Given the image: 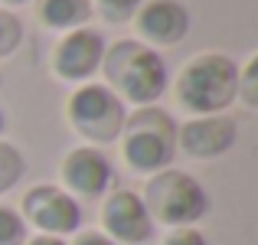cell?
Returning <instances> with one entry per match:
<instances>
[{
    "label": "cell",
    "mask_w": 258,
    "mask_h": 245,
    "mask_svg": "<svg viewBox=\"0 0 258 245\" xmlns=\"http://www.w3.org/2000/svg\"><path fill=\"white\" fill-rule=\"evenodd\" d=\"M235 138H239V128L226 114H200L176 128V147L196 160L222 157L226 151H232Z\"/></svg>",
    "instance_id": "9c48e42d"
},
{
    "label": "cell",
    "mask_w": 258,
    "mask_h": 245,
    "mask_svg": "<svg viewBox=\"0 0 258 245\" xmlns=\"http://www.w3.org/2000/svg\"><path fill=\"white\" fill-rule=\"evenodd\" d=\"M239 98V66L222 52H200L176 79V101L189 114H219Z\"/></svg>",
    "instance_id": "7a4b0ae2"
},
{
    "label": "cell",
    "mask_w": 258,
    "mask_h": 245,
    "mask_svg": "<svg viewBox=\"0 0 258 245\" xmlns=\"http://www.w3.org/2000/svg\"><path fill=\"white\" fill-rule=\"evenodd\" d=\"M121 154L138 173H160L176 154V125L167 111L147 105L138 108L121 128Z\"/></svg>",
    "instance_id": "3957f363"
},
{
    "label": "cell",
    "mask_w": 258,
    "mask_h": 245,
    "mask_svg": "<svg viewBox=\"0 0 258 245\" xmlns=\"http://www.w3.org/2000/svg\"><path fill=\"white\" fill-rule=\"evenodd\" d=\"M134 23L144 43L154 46H176L189 33V13L176 0H144L134 13Z\"/></svg>",
    "instance_id": "8fae6325"
},
{
    "label": "cell",
    "mask_w": 258,
    "mask_h": 245,
    "mask_svg": "<svg viewBox=\"0 0 258 245\" xmlns=\"http://www.w3.org/2000/svg\"><path fill=\"white\" fill-rule=\"evenodd\" d=\"M0 85H4V76H0Z\"/></svg>",
    "instance_id": "603a6c76"
},
{
    "label": "cell",
    "mask_w": 258,
    "mask_h": 245,
    "mask_svg": "<svg viewBox=\"0 0 258 245\" xmlns=\"http://www.w3.org/2000/svg\"><path fill=\"white\" fill-rule=\"evenodd\" d=\"M23 222L36 226L39 235L62 239V235H72L82 226V206L66 190L39 183V187L26 190V196H23Z\"/></svg>",
    "instance_id": "8992f818"
},
{
    "label": "cell",
    "mask_w": 258,
    "mask_h": 245,
    "mask_svg": "<svg viewBox=\"0 0 258 245\" xmlns=\"http://www.w3.org/2000/svg\"><path fill=\"white\" fill-rule=\"evenodd\" d=\"M23 173H26V160H23V154H20L13 144L0 141V196H4L7 190L17 187Z\"/></svg>",
    "instance_id": "4fadbf2b"
},
{
    "label": "cell",
    "mask_w": 258,
    "mask_h": 245,
    "mask_svg": "<svg viewBox=\"0 0 258 245\" xmlns=\"http://www.w3.org/2000/svg\"><path fill=\"white\" fill-rule=\"evenodd\" d=\"M76 245H114L111 239H108L105 232H82L76 239Z\"/></svg>",
    "instance_id": "d6986e66"
},
{
    "label": "cell",
    "mask_w": 258,
    "mask_h": 245,
    "mask_svg": "<svg viewBox=\"0 0 258 245\" xmlns=\"http://www.w3.org/2000/svg\"><path fill=\"white\" fill-rule=\"evenodd\" d=\"M114 180L111 160L98 151V147H76L66 154L62 160V183L69 196H82V200H98L108 193Z\"/></svg>",
    "instance_id": "30bf717a"
},
{
    "label": "cell",
    "mask_w": 258,
    "mask_h": 245,
    "mask_svg": "<svg viewBox=\"0 0 258 245\" xmlns=\"http://www.w3.org/2000/svg\"><path fill=\"white\" fill-rule=\"evenodd\" d=\"M239 95L248 108H258V56H252L248 66L239 72Z\"/></svg>",
    "instance_id": "e0dca14e"
},
{
    "label": "cell",
    "mask_w": 258,
    "mask_h": 245,
    "mask_svg": "<svg viewBox=\"0 0 258 245\" xmlns=\"http://www.w3.org/2000/svg\"><path fill=\"white\" fill-rule=\"evenodd\" d=\"M69 125L92 144H111L118 141L121 128H124V101L101 82H85L82 88H76L66 105Z\"/></svg>",
    "instance_id": "5b68a950"
},
{
    "label": "cell",
    "mask_w": 258,
    "mask_h": 245,
    "mask_svg": "<svg viewBox=\"0 0 258 245\" xmlns=\"http://www.w3.org/2000/svg\"><path fill=\"white\" fill-rule=\"evenodd\" d=\"M20 39H23V26H20V20L13 17L10 10H0V59L10 56V52L20 46Z\"/></svg>",
    "instance_id": "2e32d148"
},
{
    "label": "cell",
    "mask_w": 258,
    "mask_h": 245,
    "mask_svg": "<svg viewBox=\"0 0 258 245\" xmlns=\"http://www.w3.org/2000/svg\"><path fill=\"white\" fill-rule=\"evenodd\" d=\"M105 69L108 88L121 101H131L138 108H147L167 92V66L154 52V46L141 39H118L114 46H105Z\"/></svg>",
    "instance_id": "6da1fadb"
},
{
    "label": "cell",
    "mask_w": 258,
    "mask_h": 245,
    "mask_svg": "<svg viewBox=\"0 0 258 245\" xmlns=\"http://www.w3.org/2000/svg\"><path fill=\"white\" fill-rule=\"evenodd\" d=\"M164 245H209V242H206V235L196 232L193 226H180L164 239Z\"/></svg>",
    "instance_id": "ac0fdd59"
},
{
    "label": "cell",
    "mask_w": 258,
    "mask_h": 245,
    "mask_svg": "<svg viewBox=\"0 0 258 245\" xmlns=\"http://www.w3.org/2000/svg\"><path fill=\"white\" fill-rule=\"evenodd\" d=\"M39 20L49 30H79L92 20V0H39Z\"/></svg>",
    "instance_id": "7c38bea8"
},
{
    "label": "cell",
    "mask_w": 258,
    "mask_h": 245,
    "mask_svg": "<svg viewBox=\"0 0 258 245\" xmlns=\"http://www.w3.org/2000/svg\"><path fill=\"white\" fill-rule=\"evenodd\" d=\"M141 200H144L154 222H164V226H173V229L193 226L196 219H203L209 213V196L200 187V180L170 167L147 180Z\"/></svg>",
    "instance_id": "277c9868"
},
{
    "label": "cell",
    "mask_w": 258,
    "mask_h": 245,
    "mask_svg": "<svg viewBox=\"0 0 258 245\" xmlns=\"http://www.w3.org/2000/svg\"><path fill=\"white\" fill-rule=\"evenodd\" d=\"M26 245H66V242L56 235H36V239H26Z\"/></svg>",
    "instance_id": "ffe728a7"
},
{
    "label": "cell",
    "mask_w": 258,
    "mask_h": 245,
    "mask_svg": "<svg viewBox=\"0 0 258 245\" xmlns=\"http://www.w3.org/2000/svg\"><path fill=\"white\" fill-rule=\"evenodd\" d=\"M4 128H7V118H4V108H0V134H4Z\"/></svg>",
    "instance_id": "7402d4cb"
},
{
    "label": "cell",
    "mask_w": 258,
    "mask_h": 245,
    "mask_svg": "<svg viewBox=\"0 0 258 245\" xmlns=\"http://www.w3.org/2000/svg\"><path fill=\"white\" fill-rule=\"evenodd\" d=\"M141 4H144V0H95L98 13L108 23H124V20H131L134 13L141 10Z\"/></svg>",
    "instance_id": "9a60e30c"
},
{
    "label": "cell",
    "mask_w": 258,
    "mask_h": 245,
    "mask_svg": "<svg viewBox=\"0 0 258 245\" xmlns=\"http://www.w3.org/2000/svg\"><path fill=\"white\" fill-rule=\"evenodd\" d=\"M0 4H7V7H17V4H26V0H0Z\"/></svg>",
    "instance_id": "44dd1931"
},
{
    "label": "cell",
    "mask_w": 258,
    "mask_h": 245,
    "mask_svg": "<svg viewBox=\"0 0 258 245\" xmlns=\"http://www.w3.org/2000/svg\"><path fill=\"white\" fill-rule=\"evenodd\" d=\"M101 222H105V235L114 245H144L154 235V219L147 213L144 200L131 190H118L105 200L101 206Z\"/></svg>",
    "instance_id": "ba28073f"
},
{
    "label": "cell",
    "mask_w": 258,
    "mask_h": 245,
    "mask_svg": "<svg viewBox=\"0 0 258 245\" xmlns=\"http://www.w3.org/2000/svg\"><path fill=\"white\" fill-rule=\"evenodd\" d=\"M0 245H26V222L10 206H0Z\"/></svg>",
    "instance_id": "5bb4252c"
},
{
    "label": "cell",
    "mask_w": 258,
    "mask_h": 245,
    "mask_svg": "<svg viewBox=\"0 0 258 245\" xmlns=\"http://www.w3.org/2000/svg\"><path fill=\"white\" fill-rule=\"evenodd\" d=\"M101 59H105V36L98 30L79 26L59 39L52 52V69L62 82H88L101 69Z\"/></svg>",
    "instance_id": "52a82bcc"
}]
</instances>
